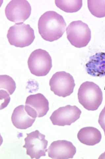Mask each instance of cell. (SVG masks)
<instances>
[{
  "label": "cell",
  "mask_w": 105,
  "mask_h": 159,
  "mask_svg": "<svg viewBox=\"0 0 105 159\" xmlns=\"http://www.w3.org/2000/svg\"><path fill=\"white\" fill-rule=\"evenodd\" d=\"M24 139V145L23 147L26 149L27 155L32 159H38L46 156L48 141L46 135L37 130L27 134Z\"/></svg>",
  "instance_id": "obj_6"
},
{
  "label": "cell",
  "mask_w": 105,
  "mask_h": 159,
  "mask_svg": "<svg viewBox=\"0 0 105 159\" xmlns=\"http://www.w3.org/2000/svg\"><path fill=\"white\" fill-rule=\"evenodd\" d=\"M98 159H105V152L99 156Z\"/></svg>",
  "instance_id": "obj_20"
},
{
  "label": "cell",
  "mask_w": 105,
  "mask_h": 159,
  "mask_svg": "<svg viewBox=\"0 0 105 159\" xmlns=\"http://www.w3.org/2000/svg\"><path fill=\"white\" fill-rule=\"evenodd\" d=\"M98 122L103 130L105 136V105L99 114Z\"/></svg>",
  "instance_id": "obj_19"
},
{
  "label": "cell",
  "mask_w": 105,
  "mask_h": 159,
  "mask_svg": "<svg viewBox=\"0 0 105 159\" xmlns=\"http://www.w3.org/2000/svg\"><path fill=\"white\" fill-rule=\"evenodd\" d=\"M67 24L61 15L56 12L47 11L40 17L39 33L46 41L52 42L60 38L65 31Z\"/></svg>",
  "instance_id": "obj_1"
},
{
  "label": "cell",
  "mask_w": 105,
  "mask_h": 159,
  "mask_svg": "<svg viewBox=\"0 0 105 159\" xmlns=\"http://www.w3.org/2000/svg\"><path fill=\"white\" fill-rule=\"evenodd\" d=\"M0 88L1 89L6 91L10 95H12L16 89V84L11 76L1 75L0 76Z\"/></svg>",
  "instance_id": "obj_17"
},
{
  "label": "cell",
  "mask_w": 105,
  "mask_h": 159,
  "mask_svg": "<svg viewBox=\"0 0 105 159\" xmlns=\"http://www.w3.org/2000/svg\"><path fill=\"white\" fill-rule=\"evenodd\" d=\"M28 63L31 73L38 77L47 75L52 67L51 56L46 51L42 49L32 52L28 58Z\"/></svg>",
  "instance_id": "obj_4"
},
{
  "label": "cell",
  "mask_w": 105,
  "mask_h": 159,
  "mask_svg": "<svg viewBox=\"0 0 105 159\" xmlns=\"http://www.w3.org/2000/svg\"><path fill=\"white\" fill-rule=\"evenodd\" d=\"M25 107L35 118L46 116L49 111V102L43 94L38 93L27 97Z\"/></svg>",
  "instance_id": "obj_11"
},
{
  "label": "cell",
  "mask_w": 105,
  "mask_h": 159,
  "mask_svg": "<svg viewBox=\"0 0 105 159\" xmlns=\"http://www.w3.org/2000/svg\"><path fill=\"white\" fill-rule=\"evenodd\" d=\"M79 102L89 111L97 110L103 100L101 89L92 82L86 81L80 86L78 93Z\"/></svg>",
  "instance_id": "obj_2"
},
{
  "label": "cell",
  "mask_w": 105,
  "mask_h": 159,
  "mask_svg": "<svg viewBox=\"0 0 105 159\" xmlns=\"http://www.w3.org/2000/svg\"><path fill=\"white\" fill-rule=\"evenodd\" d=\"M87 2L89 11L94 16L99 18L105 17V0Z\"/></svg>",
  "instance_id": "obj_16"
},
{
  "label": "cell",
  "mask_w": 105,
  "mask_h": 159,
  "mask_svg": "<svg viewBox=\"0 0 105 159\" xmlns=\"http://www.w3.org/2000/svg\"><path fill=\"white\" fill-rule=\"evenodd\" d=\"M82 1L81 0L55 1V3L58 7L67 13H74L78 11L82 7Z\"/></svg>",
  "instance_id": "obj_15"
},
{
  "label": "cell",
  "mask_w": 105,
  "mask_h": 159,
  "mask_svg": "<svg viewBox=\"0 0 105 159\" xmlns=\"http://www.w3.org/2000/svg\"><path fill=\"white\" fill-rule=\"evenodd\" d=\"M86 67L90 75L96 77L105 76V53H97L90 57Z\"/></svg>",
  "instance_id": "obj_13"
},
{
  "label": "cell",
  "mask_w": 105,
  "mask_h": 159,
  "mask_svg": "<svg viewBox=\"0 0 105 159\" xmlns=\"http://www.w3.org/2000/svg\"><path fill=\"white\" fill-rule=\"evenodd\" d=\"M1 97V110L6 107L9 104L11 97L9 94L6 91L1 89L0 90Z\"/></svg>",
  "instance_id": "obj_18"
},
{
  "label": "cell",
  "mask_w": 105,
  "mask_h": 159,
  "mask_svg": "<svg viewBox=\"0 0 105 159\" xmlns=\"http://www.w3.org/2000/svg\"><path fill=\"white\" fill-rule=\"evenodd\" d=\"M32 8L26 0H12L5 8L6 16L9 21L15 23L24 22L30 16Z\"/></svg>",
  "instance_id": "obj_8"
},
{
  "label": "cell",
  "mask_w": 105,
  "mask_h": 159,
  "mask_svg": "<svg viewBox=\"0 0 105 159\" xmlns=\"http://www.w3.org/2000/svg\"><path fill=\"white\" fill-rule=\"evenodd\" d=\"M81 113V109L76 106L68 105L55 111L50 118L54 125L69 126L80 118Z\"/></svg>",
  "instance_id": "obj_9"
},
{
  "label": "cell",
  "mask_w": 105,
  "mask_h": 159,
  "mask_svg": "<svg viewBox=\"0 0 105 159\" xmlns=\"http://www.w3.org/2000/svg\"><path fill=\"white\" fill-rule=\"evenodd\" d=\"M49 85L51 90L55 95L65 98L73 93L76 84L71 74L59 71L53 75L50 80Z\"/></svg>",
  "instance_id": "obj_7"
},
{
  "label": "cell",
  "mask_w": 105,
  "mask_h": 159,
  "mask_svg": "<svg viewBox=\"0 0 105 159\" xmlns=\"http://www.w3.org/2000/svg\"><path fill=\"white\" fill-rule=\"evenodd\" d=\"M7 37L11 45L21 48L30 45L35 39L33 29L23 22L16 23L10 27Z\"/></svg>",
  "instance_id": "obj_3"
},
{
  "label": "cell",
  "mask_w": 105,
  "mask_h": 159,
  "mask_svg": "<svg viewBox=\"0 0 105 159\" xmlns=\"http://www.w3.org/2000/svg\"><path fill=\"white\" fill-rule=\"evenodd\" d=\"M67 37L72 46L78 48L86 47L91 38L88 25L81 20L70 23L66 29Z\"/></svg>",
  "instance_id": "obj_5"
},
{
  "label": "cell",
  "mask_w": 105,
  "mask_h": 159,
  "mask_svg": "<svg viewBox=\"0 0 105 159\" xmlns=\"http://www.w3.org/2000/svg\"><path fill=\"white\" fill-rule=\"evenodd\" d=\"M48 157L54 159L73 158L77 149L72 143L67 140H58L53 142L47 150Z\"/></svg>",
  "instance_id": "obj_10"
},
{
  "label": "cell",
  "mask_w": 105,
  "mask_h": 159,
  "mask_svg": "<svg viewBox=\"0 0 105 159\" xmlns=\"http://www.w3.org/2000/svg\"><path fill=\"white\" fill-rule=\"evenodd\" d=\"M77 138L80 142L84 145L93 146L101 142L102 135L100 131L96 128L87 127L79 130Z\"/></svg>",
  "instance_id": "obj_14"
},
{
  "label": "cell",
  "mask_w": 105,
  "mask_h": 159,
  "mask_svg": "<svg viewBox=\"0 0 105 159\" xmlns=\"http://www.w3.org/2000/svg\"><path fill=\"white\" fill-rule=\"evenodd\" d=\"M11 119L15 127L21 130H25L33 125L36 118L30 115L25 106L21 105L14 109Z\"/></svg>",
  "instance_id": "obj_12"
}]
</instances>
